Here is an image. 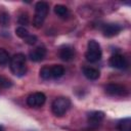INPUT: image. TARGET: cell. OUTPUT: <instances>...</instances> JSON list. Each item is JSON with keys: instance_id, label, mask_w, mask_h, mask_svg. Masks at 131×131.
<instances>
[{"instance_id": "1", "label": "cell", "mask_w": 131, "mask_h": 131, "mask_svg": "<svg viewBox=\"0 0 131 131\" xmlns=\"http://www.w3.org/2000/svg\"><path fill=\"white\" fill-rule=\"evenodd\" d=\"M9 67L13 75L17 77H23L27 73L26 56L23 53H16L9 60Z\"/></svg>"}, {"instance_id": "2", "label": "cell", "mask_w": 131, "mask_h": 131, "mask_svg": "<svg viewBox=\"0 0 131 131\" xmlns=\"http://www.w3.org/2000/svg\"><path fill=\"white\" fill-rule=\"evenodd\" d=\"M49 11V4L45 1H39L35 6V15L33 25L35 28H41Z\"/></svg>"}, {"instance_id": "3", "label": "cell", "mask_w": 131, "mask_h": 131, "mask_svg": "<svg viewBox=\"0 0 131 131\" xmlns=\"http://www.w3.org/2000/svg\"><path fill=\"white\" fill-rule=\"evenodd\" d=\"M102 52L100 45L95 40H89L87 44V51L85 53V57L89 62H96L101 58Z\"/></svg>"}, {"instance_id": "4", "label": "cell", "mask_w": 131, "mask_h": 131, "mask_svg": "<svg viewBox=\"0 0 131 131\" xmlns=\"http://www.w3.org/2000/svg\"><path fill=\"white\" fill-rule=\"evenodd\" d=\"M70 106H71L70 98L60 96V97H57L53 100V102L51 104V110H52V113L56 117H61L68 112Z\"/></svg>"}, {"instance_id": "5", "label": "cell", "mask_w": 131, "mask_h": 131, "mask_svg": "<svg viewBox=\"0 0 131 131\" xmlns=\"http://www.w3.org/2000/svg\"><path fill=\"white\" fill-rule=\"evenodd\" d=\"M104 89L105 92L112 96H125L128 94L127 88L124 85L118 83H110L105 86Z\"/></svg>"}, {"instance_id": "6", "label": "cell", "mask_w": 131, "mask_h": 131, "mask_svg": "<svg viewBox=\"0 0 131 131\" xmlns=\"http://www.w3.org/2000/svg\"><path fill=\"white\" fill-rule=\"evenodd\" d=\"M46 96L42 92H34L27 98V104L31 107H39L45 103Z\"/></svg>"}, {"instance_id": "7", "label": "cell", "mask_w": 131, "mask_h": 131, "mask_svg": "<svg viewBox=\"0 0 131 131\" xmlns=\"http://www.w3.org/2000/svg\"><path fill=\"white\" fill-rule=\"evenodd\" d=\"M110 66L112 68H115V69L123 70V69L127 68L128 62H127V59H126V57L124 55H122V54H114L110 58Z\"/></svg>"}, {"instance_id": "8", "label": "cell", "mask_w": 131, "mask_h": 131, "mask_svg": "<svg viewBox=\"0 0 131 131\" xmlns=\"http://www.w3.org/2000/svg\"><path fill=\"white\" fill-rule=\"evenodd\" d=\"M88 119V123L90 126L92 127H97L102 120L104 119V113L101 111H94V112H90L87 116Z\"/></svg>"}, {"instance_id": "9", "label": "cell", "mask_w": 131, "mask_h": 131, "mask_svg": "<svg viewBox=\"0 0 131 131\" xmlns=\"http://www.w3.org/2000/svg\"><path fill=\"white\" fill-rule=\"evenodd\" d=\"M122 30V26L116 23H111V24H106L103 26L102 28V32L103 35L106 37H114L116 35H118Z\"/></svg>"}, {"instance_id": "10", "label": "cell", "mask_w": 131, "mask_h": 131, "mask_svg": "<svg viewBox=\"0 0 131 131\" xmlns=\"http://www.w3.org/2000/svg\"><path fill=\"white\" fill-rule=\"evenodd\" d=\"M46 55V49L44 46H37L34 49H32L29 53V57L33 61H41L44 59Z\"/></svg>"}, {"instance_id": "11", "label": "cell", "mask_w": 131, "mask_h": 131, "mask_svg": "<svg viewBox=\"0 0 131 131\" xmlns=\"http://www.w3.org/2000/svg\"><path fill=\"white\" fill-rule=\"evenodd\" d=\"M75 56V50L72 46L70 45H66V46H62L59 50V57L64 60V61H70L74 58Z\"/></svg>"}, {"instance_id": "12", "label": "cell", "mask_w": 131, "mask_h": 131, "mask_svg": "<svg viewBox=\"0 0 131 131\" xmlns=\"http://www.w3.org/2000/svg\"><path fill=\"white\" fill-rule=\"evenodd\" d=\"M83 74L84 76L89 79V80H97L100 76V72L95 69V68H92V67H86L83 69Z\"/></svg>"}, {"instance_id": "13", "label": "cell", "mask_w": 131, "mask_h": 131, "mask_svg": "<svg viewBox=\"0 0 131 131\" xmlns=\"http://www.w3.org/2000/svg\"><path fill=\"white\" fill-rule=\"evenodd\" d=\"M64 74V68L60 64H54L51 67V78L58 79Z\"/></svg>"}, {"instance_id": "14", "label": "cell", "mask_w": 131, "mask_h": 131, "mask_svg": "<svg viewBox=\"0 0 131 131\" xmlns=\"http://www.w3.org/2000/svg\"><path fill=\"white\" fill-rule=\"evenodd\" d=\"M119 131H131V119L125 118L118 123Z\"/></svg>"}, {"instance_id": "15", "label": "cell", "mask_w": 131, "mask_h": 131, "mask_svg": "<svg viewBox=\"0 0 131 131\" xmlns=\"http://www.w3.org/2000/svg\"><path fill=\"white\" fill-rule=\"evenodd\" d=\"M54 12H55L58 16H60V17H66V16H68V15L70 14V11H69L68 7L64 6V5H62V4H57V5H55V6H54Z\"/></svg>"}, {"instance_id": "16", "label": "cell", "mask_w": 131, "mask_h": 131, "mask_svg": "<svg viewBox=\"0 0 131 131\" xmlns=\"http://www.w3.org/2000/svg\"><path fill=\"white\" fill-rule=\"evenodd\" d=\"M9 23H10L9 13L6 11H1L0 12V26L7 27V26H9Z\"/></svg>"}, {"instance_id": "17", "label": "cell", "mask_w": 131, "mask_h": 131, "mask_svg": "<svg viewBox=\"0 0 131 131\" xmlns=\"http://www.w3.org/2000/svg\"><path fill=\"white\" fill-rule=\"evenodd\" d=\"M40 77L44 80L51 79V67H43L40 70Z\"/></svg>"}, {"instance_id": "18", "label": "cell", "mask_w": 131, "mask_h": 131, "mask_svg": "<svg viewBox=\"0 0 131 131\" xmlns=\"http://www.w3.org/2000/svg\"><path fill=\"white\" fill-rule=\"evenodd\" d=\"M10 60V57H9V53L3 49V48H0V64L3 66V64H6L8 61Z\"/></svg>"}, {"instance_id": "19", "label": "cell", "mask_w": 131, "mask_h": 131, "mask_svg": "<svg viewBox=\"0 0 131 131\" xmlns=\"http://www.w3.org/2000/svg\"><path fill=\"white\" fill-rule=\"evenodd\" d=\"M11 86H12L11 80H9L4 76H0V89H7L10 88Z\"/></svg>"}, {"instance_id": "20", "label": "cell", "mask_w": 131, "mask_h": 131, "mask_svg": "<svg viewBox=\"0 0 131 131\" xmlns=\"http://www.w3.org/2000/svg\"><path fill=\"white\" fill-rule=\"evenodd\" d=\"M15 34L19 37V38H21V39H25V38H27L30 34H29V31L25 28V27H18V28H16L15 29Z\"/></svg>"}, {"instance_id": "21", "label": "cell", "mask_w": 131, "mask_h": 131, "mask_svg": "<svg viewBox=\"0 0 131 131\" xmlns=\"http://www.w3.org/2000/svg\"><path fill=\"white\" fill-rule=\"evenodd\" d=\"M17 20H18V24L21 25V27L23 26H27L29 24V15H28V13H26V12L20 13Z\"/></svg>"}, {"instance_id": "22", "label": "cell", "mask_w": 131, "mask_h": 131, "mask_svg": "<svg viewBox=\"0 0 131 131\" xmlns=\"http://www.w3.org/2000/svg\"><path fill=\"white\" fill-rule=\"evenodd\" d=\"M25 40V42L28 44V45H34V44H36V42H37V37L35 36V35H29L27 38H25L24 39Z\"/></svg>"}, {"instance_id": "23", "label": "cell", "mask_w": 131, "mask_h": 131, "mask_svg": "<svg viewBox=\"0 0 131 131\" xmlns=\"http://www.w3.org/2000/svg\"><path fill=\"white\" fill-rule=\"evenodd\" d=\"M0 131H4V128L2 126H0Z\"/></svg>"}]
</instances>
